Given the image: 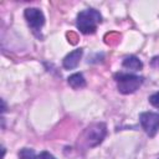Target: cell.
<instances>
[{"mask_svg": "<svg viewBox=\"0 0 159 159\" xmlns=\"http://www.w3.org/2000/svg\"><path fill=\"white\" fill-rule=\"evenodd\" d=\"M123 67L125 68H129V70H133V71H138L143 67V63L142 61L135 57V56H129V57H125L124 61H123Z\"/></svg>", "mask_w": 159, "mask_h": 159, "instance_id": "8", "label": "cell"}, {"mask_svg": "<svg viewBox=\"0 0 159 159\" xmlns=\"http://www.w3.org/2000/svg\"><path fill=\"white\" fill-rule=\"evenodd\" d=\"M39 159H56V158L52 154H50L48 152H42V153H40Z\"/></svg>", "mask_w": 159, "mask_h": 159, "instance_id": "11", "label": "cell"}, {"mask_svg": "<svg viewBox=\"0 0 159 159\" xmlns=\"http://www.w3.org/2000/svg\"><path fill=\"white\" fill-rule=\"evenodd\" d=\"M106 133H107V129H106V125L103 123L92 124L84 132L86 144L89 147H96L97 144H99L103 140V138L106 137Z\"/></svg>", "mask_w": 159, "mask_h": 159, "instance_id": "3", "label": "cell"}, {"mask_svg": "<svg viewBox=\"0 0 159 159\" xmlns=\"http://www.w3.org/2000/svg\"><path fill=\"white\" fill-rule=\"evenodd\" d=\"M142 128L149 137H154L159 130V113L144 112L139 116Z\"/></svg>", "mask_w": 159, "mask_h": 159, "instance_id": "4", "label": "cell"}, {"mask_svg": "<svg viewBox=\"0 0 159 159\" xmlns=\"http://www.w3.org/2000/svg\"><path fill=\"white\" fill-rule=\"evenodd\" d=\"M101 14L94 9H87L77 15V27L82 34H93L101 22Z\"/></svg>", "mask_w": 159, "mask_h": 159, "instance_id": "1", "label": "cell"}, {"mask_svg": "<svg viewBox=\"0 0 159 159\" xmlns=\"http://www.w3.org/2000/svg\"><path fill=\"white\" fill-rule=\"evenodd\" d=\"M114 80L117 82V87L119 92L123 94H129V93L135 92L143 82L142 77L132 75V73H123V72L116 73Z\"/></svg>", "mask_w": 159, "mask_h": 159, "instance_id": "2", "label": "cell"}, {"mask_svg": "<svg viewBox=\"0 0 159 159\" xmlns=\"http://www.w3.org/2000/svg\"><path fill=\"white\" fill-rule=\"evenodd\" d=\"M81 57H82V50H81V48L70 52V53L63 58V67H65L66 70H72V68L77 67V65H78Z\"/></svg>", "mask_w": 159, "mask_h": 159, "instance_id": "6", "label": "cell"}, {"mask_svg": "<svg viewBox=\"0 0 159 159\" xmlns=\"http://www.w3.org/2000/svg\"><path fill=\"white\" fill-rule=\"evenodd\" d=\"M149 102H150L154 107L159 108V92H157V93L152 94V96L149 97Z\"/></svg>", "mask_w": 159, "mask_h": 159, "instance_id": "10", "label": "cell"}, {"mask_svg": "<svg viewBox=\"0 0 159 159\" xmlns=\"http://www.w3.org/2000/svg\"><path fill=\"white\" fill-rule=\"evenodd\" d=\"M24 15H25V19H26L29 26H30L35 32L39 31V30L43 26V24H45V16H43L42 11L39 10V9H36V7L26 9Z\"/></svg>", "mask_w": 159, "mask_h": 159, "instance_id": "5", "label": "cell"}, {"mask_svg": "<svg viewBox=\"0 0 159 159\" xmlns=\"http://www.w3.org/2000/svg\"><path fill=\"white\" fill-rule=\"evenodd\" d=\"M68 84L72 88L78 89V88H82L86 86V80L82 73H73L68 77Z\"/></svg>", "mask_w": 159, "mask_h": 159, "instance_id": "7", "label": "cell"}, {"mask_svg": "<svg viewBox=\"0 0 159 159\" xmlns=\"http://www.w3.org/2000/svg\"><path fill=\"white\" fill-rule=\"evenodd\" d=\"M19 158H20V159H36V155H35V152H34L32 149L24 148V149L20 150Z\"/></svg>", "mask_w": 159, "mask_h": 159, "instance_id": "9", "label": "cell"}]
</instances>
